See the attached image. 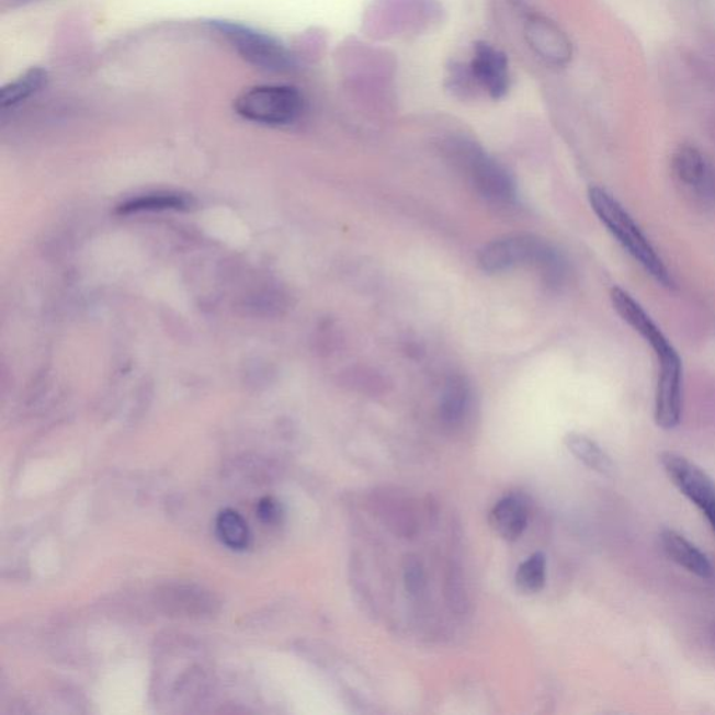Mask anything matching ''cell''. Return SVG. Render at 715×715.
<instances>
[{
    "label": "cell",
    "instance_id": "1",
    "mask_svg": "<svg viewBox=\"0 0 715 715\" xmlns=\"http://www.w3.org/2000/svg\"><path fill=\"white\" fill-rule=\"evenodd\" d=\"M589 201L592 211L601 223L617 239L622 248L636 260L643 269L646 270L650 277L657 281L666 288H676L671 273L668 272L666 263L648 241L640 227L637 226L631 214L623 208L622 204L616 201L611 193L602 188H591Z\"/></svg>",
    "mask_w": 715,
    "mask_h": 715
},
{
    "label": "cell",
    "instance_id": "2",
    "mask_svg": "<svg viewBox=\"0 0 715 715\" xmlns=\"http://www.w3.org/2000/svg\"><path fill=\"white\" fill-rule=\"evenodd\" d=\"M479 268L488 274L510 272L520 265H535L549 283H558L564 274L561 260L549 245L531 235H510L485 245L479 253Z\"/></svg>",
    "mask_w": 715,
    "mask_h": 715
},
{
    "label": "cell",
    "instance_id": "3",
    "mask_svg": "<svg viewBox=\"0 0 715 715\" xmlns=\"http://www.w3.org/2000/svg\"><path fill=\"white\" fill-rule=\"evenodd\" d=\"M304 97L295 87L260 84L242 91L234 110L243 120L264 126H287L304 112Z\"/></svg>",
    "mask_w": 715,
    "mask_h": 715
},
{
    "label": "cell",
    "instance_id": "4",
    "mask_svg": "<svg viewBox=\"0 0 715 715\" xmlns=\"http://www.w3.org/2000/svg\"><path fill=\"white\" fill-rule=\"evenodd\" d=\"M211 25L254 68L272 73H288L294 69L293 56L272 35L226 20H214Z\"/></svg>",
    "mask_w": 715,
    "mask_h": 715
},
{
    "label": "cell",
    "instance_id": "5",
    "mask_svg": "<svg viewBox=\"0 0 715 715\" xmlns=\"http://www.w3.org/2000/svg\"><path fill=\"white\" fill-rule=\"evenodd\" d=\"M611 300L617 315L651 347L654 355L657 358V379H682L681 358L640 304H637L631 294L620 287L612 288Z\"/></svg>",
    "mask_w": 715,
    "mask_h": 715
},
{
    "label": "cell",
    "instance_id": "6",
    "mask_svg": "<svg viewBox=\"0 0 715 715\" xmlns=\"http://www.w3.org/2000/svg\"><path fill=\"white\" fill-rule=\"evenodd\" d=\"M660 464L669 481L696 506L715 535V481L697 464L676 452H662Z\"/></svg>",
    "mask_w": 715,
    "mask_h": 715
},
{
    "label": "cell",
    "instance_id": "7",
    "mask_svg": "<svg viewBox=\"0 0 715 715\" xmlns=\"http://www.w3.org/2000/svg\"><path fill=\"white\" fill-rule=\"evenodd\" d=\"M459 158L474 186L485 198L495 203L514 201L513 179L498 161L474 145H464L459 148Z\"/></svg>",
    "mask_w": 715,
    "mask_h": 715
},
{
    "label": "cell",
    "instance_id": "8",
    "mask_svg": "<svg viewBox=\"0 0 715 715\" xmlns=\"http://www.w3.org/2000/svg\"><path fill=\"white\" fill-rule=\"evenodd\" d=\"M525 38L535 54L551 65L564 66L574 55L569 38L548 19L530 18L525 24Z\"/></svg>",
    "mask_w": 715,
    "mask_h": 715
},
{
    "label": "cell",
    "instance_id": "9",
    "mask_svg": "<svg viewBox=\"0 0 715 715\" xmlns=\"http://www.w3.org/2000/svg\"><path fill=\"white\" fill-rule=\"evenodd\" d=\"M474 79L493 99H502L510 84L509 64L504 54L493 45H475L472 64Z\"/></svg>",
    "mask_w": 715,
    "mask_h": 715
},
{
    "label": "cell",
    "instance_id": "10",
    "mask_svg": "<svg viewBox=\"0 0 715 715\" xmlns=\"http://www.w3.org/2000/svg\"><path fill=\"white\" fill-rule=\"evenodd\" d=\"M660 544L663 554L673 564L681 566L689 574L699 577L702 580H712L715 576V569L708 556L679 534L678 531L666 529L660 533Z\"/></svg>",
    "mask_w": 715,
    "mask_h": 715
},
{
    "label": "cell",
    "instance_id": "11",
    "mask_svg": "<svg viewBox=\"0 0 715 715\" xmlns=\"http://www.w3.org/2000/svg\"><path fill=\"white\" fill-rule=\"evenodd\" d=\"M489 523L495 533L506 541L519 540L529 524V506L520 495H509L493 506Z\"/></svg>",
    "mask_w": 715,
    "mask_h": 715
},
{
    "label": "cell",
    "instance_id": "12",
    "mask_svg": "<svg viewBox=\"0 0 715 715\" xmlns=\"http://www.w3.org/2000/svg\"><path fill=\"white\" fill-rule=\"evenodd\" d=\"M192 206V198L178 192H150L126 198L116 207L121 216L155 212H182Z\"/></svg>",
    "mask_w": 715,
    "mask_h": 715
},
{
    "label": "cell",
    "instance_id": "13",
    "mask_svg": "<svg viewBox=\"0 0 715 715\" xmlns=\"http://www.w3.org/2000/svg\"><path fill=\"white\" fill-rule=\"evenodd\" d=\"M472 405V387L466 377L452 376L444 385L441 398V418L446 425L456 427L466 418Z\"/></svg>",
    "mask_w": 715,
    "mask_h": 715
},
{
    "label": "cell",
    "instance_id": "14",
    "mask_svg": "<svg viewBox=\"0 0 715 715\" xmlns=\"http://www.w3.org/2000/svg\"><path fill=\"white\" fill-rule=\"evenodd\" d=\"M565 446L574 456L583 463L592 472L611 475L614 473L615 464L610 454L583 433L570 432L565 436Z\"/></svg>",
    "mask_w": 715,
    "mask_h": 715
},
{
    "label": "cell",
    "instance_id": "15",
    "mask_svg": "<svg viewBox=\"0 0 715 715\" xmlns=\"http://www.w3.org/2000/svg\"><path fill=\"white\" fill-rule=\"evenodd\" d=\"M672 171L686 186L700 188L707 179V163L702 152L693 146H681L672 158Z\"/></svg>",
    "mask_w": 715,
    "mask_h": 715
},
{
    "label": "cell",
    "instance_id": "16",
    "mask_svg": "<svg viewBox=\"0 0 715 715\" xmlns=\"http://www.w3.org/2000/svg\"><path fill=\"white\" fill-rule=\"evenodd\" d=\"M45 84H47V71L39 68L30 69L19 79L3 87L0 93V106L3 111L14 109L30 97L37 94Z\"/></svg>",
    "mask_w": 715,
    "mask_h": 715
},
{
    "label": "cell",
    "instance_id": "17",
    "mask_svg": "<svg viewBox=\"0 0 715 715\" xmlns=\"http://www.w3.org/2000/svg\"><path fill=\"white\" fill-rule=\"evenodd\" d=\"M217 538L232 551H245L250 544V531L247 521L232 509L223 510L216 519Z\"/></svg>",
    "mask_w": 715,
    "mask_h": 715
},
{
    "label": "cell",
    "instance_id": "18",
    "mask_svg": "<svg viewBox=\"0 0 715 715\" xmlns=\"http://www.w3.org/2000/svg\"><path fill=\"white\" fill-rule=\"evenodd\" d=\"M546 583V558L543 553H535L519 566L515 571V586L525 594H536Z\"/></svg>",
    "mask_w": 715,
    "mask_h": 715
},
{
    "label": "cell",
    "instance_id": "19",
    "mask_svg": "<svg viewBox=\"0 0 715 715\" xmlns=\"http://www.w3.org/2000/svg\"><path fill=\"white\" fill-rule=\"evenodd\" d=\"M257 513L264 524L270 525L280 523V520L284 514L279 500L270 497L259 500Z\"/></svg>",
    "mask_w": 715,
    "mask_h": 715
},
{
    "label": "cell",
    "instance_id": "20",
    "mask_svg": "<svg viewBox=\"0 0 715 715\" xmlns=\"http://www.w3.org/2000/svg\"><path fill=\"white\" fill-rule=\"evenodd\" d=\"M406 583L407 589L411 592H418L421 590L423 583V575L420 568V565L417 561H411L408 564L406 569Z\"/></svg>",
    "mask_w": 715,
    "mask_h": 715
},
{
    "label": "cell",
    "instance_id": "21",
    "mask_svg": "<svg viewBox=\"0 0 715 715\" xmlns=\"http://www.w3.org/2000/svg\"><path fill=\"white\" fill-rule=\"evenodd\" d=\"M9 2L12 4H24V3L33 2V0H9Z\"/></svg>",
    "mask_w": 715,
    "mask_h": 715
}]
</instances>
